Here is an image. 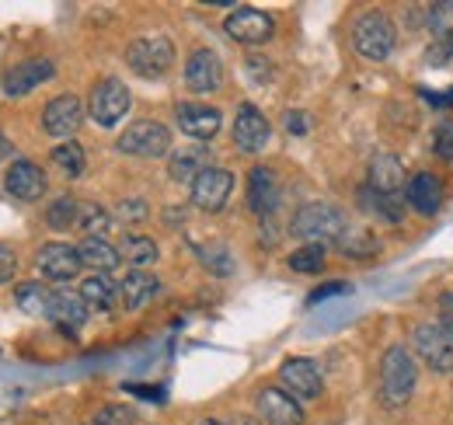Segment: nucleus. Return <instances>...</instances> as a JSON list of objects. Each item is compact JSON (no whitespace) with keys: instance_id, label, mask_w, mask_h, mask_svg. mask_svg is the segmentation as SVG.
Masks as SVG:
<instances>
[{"instance_id":"obj_1","label":"nucleus","mask_w":453,"mask_h":425,"mask_svg":"<svg viewBox=\"0 0 453 425\" xmlns=\"http://www.w3.org/2000/svg\"><path fill=\"white\" fill-rule=\"evenodd\" d=\"M415 380H418V370H415L411 352L404 345H391L380 363V401L388 408H401L411 398Z\"/></svg>"},{"instance_id":"obj_2","label":"nucleus","mask_w":453,"mask_h":425,"mask_svg":"<svg viewBox=\"0 0 453 425\" xmlns=\"http://www.w3.org/2000/svg\"><path fill=\"white\" fill-rule=\"evenodd\" d=\"M289 230H293V237H300V241H307V244L325 248L328 241H342V234H345L349 227H345V216H342L335 206L311 203V206H303V210L293 216Z\"/></svg>"},{"instance_id":"obj_3","label":"nucleus","mask_w":453,"mask_h":425,"mask_svg":"<svg viewBox=\"0 0 453 425\" xmlns=\"http://www.w3.org/2000/svg\"><path fill=\"white\" fill-rule=\"evenodd\" d=\"M395 25L380 11H370V14H363L352 25V46H356V53L363 56V59H373V63L388 59V56L395 53Z\"/></svg>"},{"instance_id":"obj_4","label":"nucleus","mask_w":453,"mask_h":425,"mask_svg":"<svg viewBox=\"0 0 453 425\" xmlns=\"http://www.w3.org/2000/svg\"><path fill=\"white\" fill-rule=\"evenodd\" d=\"M126 63L140 77H161V73H168L171 63H174V46H171V39H165V35L133 39L129 50H126Z\"/></svg>"},{"instance_id":"obj_5","label":"nucleus","mask_w":453,"mask_h":425,"mask_svg":"<svg viewBox=\"0 0 453 425\" xmlns=\"http://www.w3.org/2000/svg\"><path fill=\"white\" fill-rule=\"evenodd\" d=\"M122 154H133V158H165L171 151V133L168 126L154 122V119H143V122H133L119 143H115Z\"/></svg>"},{"instance_id":"obj_6","label":"nucleus","mask_w":453,"mask_h":425,"mask_svg":"<svg viewBox=\"0 0 453 425\" xmlns=\"http://www.w3.org/2000/svg\"><path fill=\"white\" fill-rule=\"evenodd\" d=\"M129 105H133L129 88H126L119 77H105V81L95 84L88 112H91V119H95L98 126H115V122H122V115L129 112Z\"/></svg>"},{"instance_id":"obj_7","label":"nucleus","mask_w":453,"mask_h":425,"mask_svg":"<svg viewBox=\"0 0 453 425\" xmlns=\"http://www.w3.org/2000/svg\"><path fill=\"white\" fill-rule=\"evenodd\" d=\"M226 35L234 42H244V46H262L269 35H273V18L265 11H255V7H234L224 21Z\"/></svg>"},{"instance_id":"obj_8","label":"nucleus","mask_w":453,"mask_h":425,"mask_svg":"<svg viewBox=\"0 0 453 425\" xmlns=\"http://www.w3.org/2000/svg\"><path fill=\"white\" fill-rule=\"evenodd\" d=\"M234 192V174L224 167H206L196 182H192V203L203 212H220Z\"/></svg>"},{"instance_id":"obj_9","label":"nucleus","mask_w":453,"mask_h":425,"mask_svg":"<svg viewBox=\"0 0 453 425\" xmlns=\"http://www.w3.org/2000/svg\"><path fill=\"white\" fill-rule=\"evenodd\" d=\"M411 345H415V352H418L436 373L453 370V349L440 324H418L415 335H411Z\"/></svg>"},{"instance_id":"obj_10","label":"nucleus","mask_w":453,"mask_h":425,"mask_svg":"<svg viewBox=\"0 0 453 425\" xmlns=\"http://www.w3.org/2000/svg\"><path fill=\"white\" fill-rule=\"evenodd\" d=\"M185 84L196 95H210L224 84V63L213 50H196L185 63Z\"/></svg>"},{"instance_id":"obj_11","label":"nucleus","mask_w":453,"mask_h":425,"mask_svg":"<svg viewBox=\"0 0 453 425\" xmlns=\"http://www.w3.org/2000/svg\"><path fill=\"white\" fill-rule=\"evenodd\" d=\"M53 77H57V66H53L50 59H25V63H18V66L7 70V77H4V95L21 98V95L35 91L39 84H46V81H53Z\"/></svg>"},{"instance_id":"obj_12","label":"nucleus","mask_w":453,"mask_h":425,"mask_svg":"<svg viewBox=\"0 0 453 425\" xmlns=\"http://www.w3.org/2000/svg\"><path fill=\"white\" fill-rule=\"evenodd\" d=\"M4 189L21 203H35L46 192V171L32 160H14L4 174Z\"/></svg>"},{"instance_id":"obj_13","label":"nucleus","mask_w":453,"mask_h":425,"mask_svg":"<svg viewBox=\"0 0 453 425\" xmlns=\"http://www.w3.org/2000/svg\"><path fill=\"white\" fill-rule=\"evenodd\" d=\"M81 119H84V105H81V98L77 95H59L53 98L46 112H42V129L50 133V136H73L77 129H81Z\"/></svg>"},{"instance_id":"obj_14","label":"nucleus","mask_w":453,"mask_h":425,"mask_svg":"<svg viewBox=\"0 0 453 425\" xmlns=\"http://www.w3.org/2000/svg\"><path fill=\"white\" fill-rule=\"evenodd\" d=\"M366 185L384 199H401V192H408V174H404V167L395 154H377L370 164V182Z\"/></svg>"},{"instance_id":"obj_15","label":"nucleus","mask_w":453,"mask_h":425,"mask_svg":"<svg viewBox=\"0 0 453 425\" xmlns=\"http://www.w3.org/2000/svg\"><path fill=\"white\" fill-rule=\"evenodd\" d=\"M35 268H39L50 282H70L84 266H81L77 248H70V244H46V248L35 255Z\"/></svg>"},{"instance_id":"obj_16","label":"nucleus","mask_w":453,"mask_h":425,"mask_svg":"<svg viewBox=\"0 0 453 425\" xmlns=\"http://www.w3.org/2000/svg\"><path fill=\"white\" fill-rule=\"evenodd\" d=\"M234 143L244 154H258L269 143V119L255 105H244L234 119Z\"/></svg>"},{"instance_id":"obj_17","label":"nucleus","mask_w":453,"mask_h":425,"mask_svg":"<svg viewBox=\"0 0 453 425\" xmlns=\"http://www.w3.org/2000/svg\"><path fill=\"white\" fill-rule=\"evenodd\" d=\"M280 380H283L286 390L293 398H318L321 387H325L318 363H311V359H286L280 367Z\"/></svg>"},{"instance_id":"obj_18","label":"nucleus","mask_w":453,"mask_h":425,"mask_svg":"<svg viewBox=\"0 0 453 425\" xmlns=\"http://www.w3.org/2000/svg\"><path fill=\"white\" fill-rule=\"evenodd\" d=\"M258 415L269 425H300L303 422V408L296 405L293 394H286L280 387H265L258 394Z\"/></svg>"},{"instance_id":"obj_19","label":"nucleus","mask_w":453,"mask_h":425,"mask_svg":"<svg viewBox=\"0 0 453 425\" xmlns=\"http://www.w3.org/2000/svg\"><path fill=\"white\" fill-rule=\"evenodd\" d=\"M174 119H178V129L192 140H213L220 133V112L206 105H178L174 108Z\"/></svg>"},{"instance_id":"obj_20","label":"nucleus","mask_w":453,"mask_h":425,"mask_svg":"<svg viewBox=\"0 0 453 425\" xmlns=\"http://www.w3.org/2000/svg\"><path fill=\"white\" fill-rule=\"evenodd\" d=\"M276 203H280L276 174L269 167H251V174H248V206L258 216H273Z\"/></svg>"},{"instance_id":"obj_21","label":"nucleus","mask_w":453,"mask_h":425,"mask_svg":"<svg viewBox=\"0 0 453 425\" xmlns=\"http://www.w3.org/2000/svg\"><path fill=\"white\" fill-rule=\"evenodd\" d=\"M157 279L147 272V268H133L126 279H122V286H119V300H122V307L126 311H140V307H147L154 297H157Z\"/></svg>"},{"instance_id":"obj_22","label":"nucleus","mask_w":453,"mask_h":425,"mask_svg":"<svg viewBox=\"0 0 453 425\" xmlns=\"http://www.w3.org/2000/svg\"><path fill=\"white\" fill-rule=\"evenodd\" d=\"M408 203L411 210L422 212V216H436L440 212V203H443V192H440V178L429 174V171H418L411 182H408Z\"/></svg>"},{"instance_id":"obj_23","label":"nucleus","mask_w":453,"mask_h":425,"mask_svg":"<svg viewBox=\"0 0 453 425\" xmlns=\"http://www.w3.org/2000/svg\"><path fill=\"white\" fill-rule=\"evenodd\" d=\"M88 304H84V297L81 293H70V290H59V293H53V314L50 318L57 321L63 331H81L84 324H88Z\"/></svg>"},{"instance_id":"obj_24","label":"nucleus","mask_w":453,"mask_h":425,"mask_svg":"<svg viewBox=\"0 0 453 425\" xmlns=\"http://www.w3.org/2000/svg\"><path fill=\"white\" fill-rule=\"evenodd\" d=\"M77 255H81V266L95 268V275H109L122 262L119 248H112L105 237H84L81 248H77Z\"/></svg>"},{"instance_id":"obj_25","label":"nucleus","mask_w":453,"mask_h":425,"mask_svg":"<svg viewBox=\"0 0 453 425\" xmlns=\"http://www.w3.org/2000/svg\"><path fill=\"white\" fill-rule=\"evenodd\" d=\"M14 304L28 318H50L53 314V290H46L42 282H21L14 290Z\"/></svg>"},{"instance_id":"obj_26","label":"nucleus","mask_w":453,"mask_h":425,"mask_svg":"<svg viewBox=\"0 0 453 425\" xmlns=\"http://www.w3.org/2000/svg\"><path fill=\"white\" fill-rule=\"evenodd\" d=\"M206 167H210V154L203 147H188V151H178L171 158V178L178 185H192Z\"/></svg>"},{"instance_id":"obj_27","label":"nucleus","mask_w":453,"mask_h":425,"mask_svg":"<svg viewBox=\"0 0 453 425\" xmlns=\"http://www.w3.org/2000/svg\"><path fill=\"white\" fill-rule=\"evenodd\" d=\"M81 297L95 311H112L115 300H119V286H115L109 275H91V279L81 282Z\"/></svg>"},{"instance_id":"obj_28","label":"nucleus","mask_w":453,"mask_h":425,"mask_svg":"<svg viewBox=\"0 0 453 425\" xmlns=\"http://www.w3.org/2000/svg\"><path fill=\"white\" fill-rule=\"evenodd\" d=\"M119 255H122V262H129L133 268H147L157 262V244H154L150 237L133 234V237H126V241L119 244Z\"/></svg>"},{"instance_id":"obj_29","label":"nucleus","mask_w":453,"mask_h":425,"mask_svg":"<svg viewBox=\"0 0 453 425\" xmlns=\"http://www.w3.org/2000/svg\"><path fill=\"white\" fill-rule=\"evenodd\" d=\"M46 223H50L53 230H70V227H77V223H81V203L70 199V196L57 199V203L46 210Z\"/></svg>"},{"instance_id":"obj_30","label":"nucleus","mask_w":453,"mask_h":425,"mask_svg":"<svg viewBox=\"0 0 453 425\" xmlns=\"http://www.w3.org/2000/svg\"><path fill=\"white\" fill-rule=\"evenodd\" d=\"M339 248H342V255H352V259H370V255H377V241H373V234H366V230H345Z\"/></svg>"},{"instance_id":"obj_31","label":"nucleus","mask_w":453,"mask_h":425,"mask_svg":"<svg viewBox=\"0 0 453 425\" xmlns=\"http://www.w3.org/2000/svg\"><path fill=\"white\" fill-rule=\"evenodd\" d=\"M289 268H293V272H303V275L321 272V268H325V248H318V244L296 248V251L289 255Z\"/></svg>"},{"instance_id":"obj_32","label":"nucleus","mask_w":453,"mask_h":425,"mask_svg":"<svg viewBox=\"0 0 453 425\" xmlns=\"http://www.w3.org/2000/svg\"><path fill=\"white\" fill-rule=\"evenodd\" d=\"M53 160H57V167H63L70 178H77L84 171V147L73 143V140H66V143H59L57 151H53Z\"/></svg>"},{"instance_id":"obj_33","label":"nucleus","mask_w":453,"mask_h":425,"mask_svg":"<svg viewBox=\"0 0 453 425\" xmlns=\"http://www.w3.org/2000/svg\"><path fill=\"white\" fill-rule=\"evenodd\" d=\"M196 251H199L203 266L210 268V272H217V275H230L234 272V259L226 255L224 244H199Z\"/></svg>"},{"instance_id":"obj_34","label":"nucleus","mask_w":453,"mask_h":425,"mask_svg":"<svg viewBox=\"0 0 453 425\" xmlns=\"http://www.w3.org/2000/svg\"><path fill=\"white\" fill-rule=\"evenodd\" d=\"M109 223H112V216L105 210H98V206H81V230H88V237H102L105 230H109Z\"/></svg>"},{"instance_id":"obj_35","label":"nucleus","mask_w":453,"mask_h":425,"mask_svg":"<svg viewBox=\"0 0 453 425\" xmlns=\"http://www.w3.org/2000/svg\"><path fill=\"white\" fill-rule=\"evenodd\" d=\"M147 203L143 199H126V203H119L115 206V216L119 220H126V223H140V220H147Z\"/></svg>"},{"instance_id":"obj_36","label":"nucleus","mask_w":453,"mask_h":425,"mask_svg":"<svg viewBox=\"0 0 453 425\" xmlns=\"http://www.w3.org/2000/svg\"><path fill=\"white\" fill-rule=\"evenodd\" d=\"M429 28H433V32H450L453 4H436V7H429Z\"/></svg>"},{"instance_id":"obj_37","label":"nucleus","mask_w":453,"mask_h":425,"mask_svg":"<svg viewBox=\"0 0 453 425\" xmlns=\"http://www.w3.org/2000/svg\"><path fill=\"white\" fill-rule=\"evenodd\" d=\"M433 151L443 154V158H453V122H447V126L436 129V136H433Z\"/></svg>"},{"instance_id":"obj_38","label":"nucleus","mask_w":453,"mask_h":425,"mask_svg":"<svg viewBox=\"0 0 453 425\" xmlns=\"http://www.w3.org/2000/svg\"><path fill=\"white\" fill-rule=\"evenodd\" d=\"M307 126H311V119H307L303 112H286V133L303 136V133H307Z\"/></svg>"},{"instance_id":"obj_39","label":"nucleus","mask_w":453,"mask_h":425,"mask_svg":"<svg viewBox=\"0 0 453 425\" xmlns=\"http://www.w3.org/2000/svg\"><path fill=\"white\" fill-rule=\"evenodd\" d=\"M14 272H18V259H14V251L0 244V282H7Z\"/></svg>"},{"instance_id":"obj_40","label":"nucleus","mask_w":453,"mask_h":425,"mask_svg":"<svg viewBox=\"0 0 453 425\" xmlns=\"http://www.w3.org/2000/svg\"><path fill=\"white\" fill-rule=\"evenodd\" d=\"M335 293H349V282H328V286H321V290H314V293H311V304H321V300H332Z\"/></svg>"},{"instance_id":"obj_41","label":"nucleus","mask_w":453,"mask_h":425,"mask_svg":"<svg viewBox=\"0 0 453 425\" xmlns=\"http://www.w3.org/2000/svg\"><path fill=\"white\" fill-rule=\"evenodd\" d=\"M248 70H255L251 77H255L258 84H265V81L273 77V63H265V59H251V63H248Z\"/></svg>"},{"instance_id":"obj_42","label":"nucleus","mask_w":453,"mask_h":425,"mask_svg":"<svg viewBox=\"0 0 453 425\" xmlns=\"http://www.w3.org/2000/svg\"><path fill=\"white\" fill-rule=\"evenodd\" d=\"M133 394H140V398H154V401H161L165 398V390L161 387H129Z\"/></svg>"},{"instance_id":"obj_43","label":"nucleus","mask_w":453,"mask_h":425,"mask_svg":"<svg viewBox=\"0 0 453 425\" xmlns=\"http://www.w3.org/2000/svg\"><path fill=\"white\" fill-rule=\"evenodd\" d=\"M11 154H14V147H11V140H7L4 133H0V160H4V158H11Z\"/></svg>"},{"instance_id":"obj_44","label":"nucleus","mask_w":453,"mask_h":425,"mask_svg":"<svg viewBox=\"0 0 453 425\" xmlns=\"http://www.w3.org/2000/svg\"><path fill=\"white\" fill-rule=\"evenodd\" d=\"M440 328H443V335H447V342H450V349H453V318H443Z\"/></svg>"},{"instance_id":"obj_45","label":"nucleus","mask_w":453,"mask_h":425,"mask_svg":"<svg viewBox=\"0 0 453 425\" xmlns=\"http://www.w3.org/2000/svg\"><path fill=\"white\" fill-rule=\"evenodd\" d=\"M88 425H109V422H102V419H95V422H88Z\"/></svg>"},{"instance_id":"obj_46","label":"nucleus","mask_w":453,"mask_h":425,"mask_svg":"<svg viewBox=\"0 0 453 425\" xmlns=\"http://www.w3.org/2000/svg\"><path fill=\"white\" fill-rule=\"evenodd\" d=\"M203 425H224V422H213V419H210V422H203Z\"/></svg>"}]
</instances>
